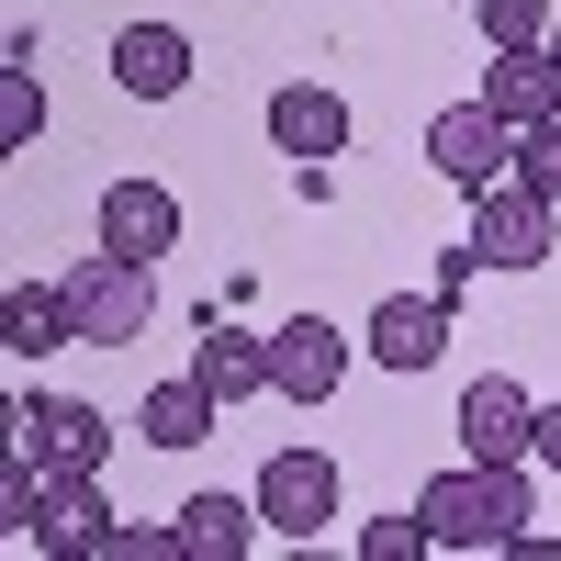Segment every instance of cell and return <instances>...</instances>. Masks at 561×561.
<instances>
[{
  "mask_svg": "<svg viewBox=\"0 0 561 561\" xmlns=\"http://www.w3.org/2000/svg\"><path fill=\"white\" fill-rule=\"evenodd\" d=\"M415 517H427L438 550H505L539 505H528V460H460V472H438L427 494H415Z\"/></svg>",
  "mask_w": 561,
  "mask_h": 561,
  "instance_id": "1",
  "label": "cell"
},
{
  "mask_svg": "<svg viewBox=\"0 0 561 561\" xmlns=\"http://www.w3.org/2000/svg\"><path fill=\"white\" fill-rule=\"evenodd\" d=\"M68 325H79V348H135L147 337V314H158V259H124V248H90L68 280Z\"/></svg>",
  "mask_w": 561,
  "mask_h": 561,
  "instance_id": "2",
  "label": "cell"
},
{
  "mask_svg": "<svg viewBox=\"0 0 561 561\" xmlns=\"http://www.w3.org/2000/svg\"><path fill=\"white\" fill-rule=\"evenodd\" d=\"M472 248L483 270H539L561 248V203H539L528 180H494V192H472Z\"/></svg>",
  "mask_w": 561,
  "mask_h": 561,
  "instance_id": "3",
  "label": "cell"
},
{
  "mask_svg": "<svg viewBox=\"0 0 561 561\" xmlns=\"http://www.w3.org/2000/svg\"><path fill=\"white\" fill-rule=\"evenodd\" d=\"M12 427H23V449L45 460V472H102V460H113V415L79 404V393H23Z\"/></svg>",
  "mask_w": 561,
  "mask_h": 561,
  "instance_id": "4",
  "label": "cell"
},
{
  "mask_svg": "<svg viewBox=\"0 0 561 561\" xmlns=\"http://www.w3.org/2000/svg\"><path fill=\"white\" fill-rule=\"evenodd\" d=\"M259 517L270 539H325V517H337V460L325 449H270V472H259Z\"/></svg>",
  "mask_w": 561,
  "mask_h": 561,
  "instance_id": "5",
  "label": "cell"
},
{
  "mask_svg": "<svg viewBox=\"0 0 561 561\" xmlns=\"http://www.w3.org/2000/svg\"><path fill=\"white\" fill-rule=\"evenodd\" d=\"M427 158H438V180H460V192H494V180L517 169V124H505L494 102H449L427 124Z\"/></svg>",
  "mask_w": 561,
  "mask_h": 561,
  "instance_id": "6",
  "label": "cell"
},
{
  "mask_svg": "<svg viewBox=\"0 0 561 561\" xmlns=\"http://www.w3.org/2000/svg\"><path fill=\"white\" fill-rule=\"evenodd\" d=\"M460 449L472 460H528L539 449V393L517 382V370H483V382L460 393Z\"/></svg>",
  "mask_w": 561,
  "mask_h": 561,
  "instance_id": "7",
  "label": "cell"
},
{
  "mask_svg": "<svg viewBox=\"0 0 561 561\" xmlns=\"http://www.w3.org/2000/svg\"><path fill=\"white\" fill-rule=\"evenodd\" d=\"M337 382H348V337H337L325 314H293V325L270 337V393H280V404H325Z\"/></svg>",
  "mask_w": 561,
  "mask_h": 561,
  "instance_id": "8",
  "label": "cell"
},
{
  "mask_svg": "<svg viewBox=\"0 0 561 561\" xmlns=\"http://www.w3.org/2000/svg\"><path fill=\"white\" fill-rule=\"evenodd\" d=\"M270 147L304 158V169L348 158V102H337V90H314V79H280V90H270Z\"/></svg>",
  "mask_w": 561,
  "mask_h": 561,
  "instance_id": "9",
  "label": "cell"
},
{
  "mask_svg": "<svg viewBox=\"0 0 561 561\" xmlns=\"http://www.w3.org/2000/svg\"><path fill=\"white\" fill-rule=\"evenodd\" d=\"M102 248L169 259L180 248V192H169V180H113V192H102Z\"/></svg>",
  "mask_w": 561,
  "mask_h": 561,
  "instance_id": "10",
  "label": "cell"
},
{
  "mask_svg": "<svg viewBox=\"0 0 561 561\" xmlns=\"http://www.w3.org/2000/svg\"><path fill=\"white\" fill-rule=\"evenodd\" d=\"M370 359H382V370H438L449 359V304L438 293H382V314H370Z\"/></svg>",
  "mask_w": 561,
  "mask_h": 561,
  "instance_id": "11",
  "label": "cell"
},
{
  "mask_svg": "<svg viewBox=\"0 0 561 561\" xmlns=\"http://www.w3.org/2000/svg\"><path fill=\"white\" fill-rule=\"evenodd\" d=\"M113 79L135 102H180V90H192V34L180 23H124L113 34Z\"/></svg>",
  "mask_w": 561,
  "mask_h": 561,
  "instance_id": "12",
  "label": "cell"
},
{
  "mask_svg": "<svg viewBox=\"0 0 561 561\" xmlns=\"http://www.w3.org/2000/svg\"><path fill=\"white\" fill-rule=\"evenodd\" d=\"M483 102L505 113V124H561V68H550V45H505V57L483 68Z\"/></svg>",
  "mask_w": 561,
  "mask_h": 561,
  "instance_id": "13",
  "label": "cell"
},
{
  "mask_svg": "<svg viewBox=\"0 0 561 561\" xmlns=\"http://www.w3.org/2000/svg\"><path fill=\"white\" fill-rule=\"evenodd\" d=\"M192 382L214 393V404H248V393H270V337H248V325H203V348H192Z\"/></svg>",
  "mask_w": 561,
  "mask_h": 561,
  "instance_id": "14",
  "label": "cell"
},
{
  "mask_svg": "<svg viewBox=\"0 0 561 561\" xmlns=\"http://www.w3.org/2000/svg\"><path fill=\"white\" fill-rule=\"evenodd\" d=\"M259 539H270L259 494H192V505H180V550H192V561H248Z\"/></svg>",
  "mask_w": 561,
  "mask_h": 561,
  "instance_id": "15",
  "label": "cell"
},
{
  "mask_svg": "<svg viewBox=\"0 0 561 561\" xmlns=\"http://www.w3.org/2000/svg\"><path fill=\"white\" fill-rule=\"evenodd\" d=\"M0 348H12V359L79 348V325H68V293H45V280H12V304H0Z\"/></svg>",
  "mask_w": 561,
  "mask_h": 561,
  "instance_id": "16",
  "label": "cell"
},
{
  "mask_svg": "<svg viewBox=\"0 0 561 561\" xmlns=\"http://www.w3.org/2000/svg\"><path fill=\"white\" fill-rule=\"evenodd\" d=\"M135 427H147V438H158V449H203V438H214V427H225V404H214V393H203V382H192V370H180V382H158V393H147V404H135Z\"/></svg>",
  "mask_w": 561,
  "mask_h": 561,
  "instance_id": "17",
  "label": "cell"
},
{
  "mask_svg": "<svg viewBox=\"0 0 561 561\" xmlns=\"http://www.w3.org/2000/svg\"><path fill=\"white\" fill-rule=\"evenodd\" d=\"M472 23H483V45H494V57H505V45H550V0H472Z\"/></svg>",
  "mask_w": 561,
  "mask_h": 561,
  "instance_id": "18",
  "label": "cell"
},
{
  "mask_svg": "<svg viewBox=\"0 0 561 561\" xmlns=\"http://www.w3.org/2000/svg\"><path fill=\"white\" fill-rule=\"evenodd\" d=\"M45 135V90H34V68H0V147H34Z\"/></svg>",
  "mask_w": 561,
  "mask_h": 561,
  "instance_id": "19",
  "label": "cell"
},
{
  "mask_svg": "<svg viewBox=\"0 0 561 561\" xmlns=\"http://www.w3.org/2000/svg\"><path fill=\"white\" fill-rule=\"evenodd\" d=\"M505 180H528L539 203H561V124H528V135H517V169H505Z\"/></svg>",
  "mask_w": 561,
  "mask_h": 561,
  "instance_id": "20",
  "label": "cell"
},
{
  "mask_svg": "<svg viewBox=\"0 0 561 561\" xmlns=\"http://www.w3.org/2000/svg\"><path fill=\"white\" fill-rule=\"evenodd\" d=\"M438 539H427V517H370L359 528V561H427Z\"/></svg>",
  "mask_w": 561,
  "mask_h": 561,
  "instance_id": "21",
  "label": "cell"
},
{
  "mask_svg": "<svg viewBox=\"0 0 561 561\" xmlns=\"http://www.w3.org/2000/svg\"><path fill=\"white\" fill-rule=\"evenodd\" d=\"M472 280H483V248H472V237H460V248H438V280H427L438 304H460V293H472Z\"/></svg>",
  "mask_w": 561,
  "mask_h": 561,
  "instance_id": "22",
  "label": "cell"
},
{
  "mask_svg": "<svg viewBox=\"0 0 561 561\" xmlns=\"http://www.w3.org/2000/svg\"><path fill=\"white\" fill-rule=\"evenodd\" d=\"M528 460H539V472H561V404H539V449H528Z\"/></svg>",
  "mask_w": 561,
  "mask_h": 561,
  "instance_id": "23",
  "label": "cell"
},
{
  "mask_svg": "<svg viewBox=\"0 0 561 561\" xmlns=\"http://www.w3.org/2000/svg\"><path fill=\"white\" fill-rule=\"evenodd\" d=\"M550 68H561V23H550Z\"/></svg>",
  "mask_w": 561,
  "mask_h": 561,
  "instance_id": "24",
  "label": "cell"
}]
</instances>
